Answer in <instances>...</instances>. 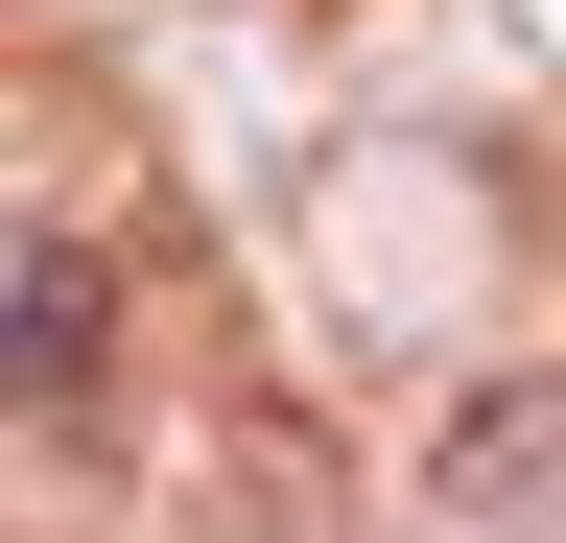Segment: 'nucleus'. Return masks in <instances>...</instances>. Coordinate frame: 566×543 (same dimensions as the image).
<instances>
[{
	"instance_id": "f257e3e1",
	"label": "nucleus",
	"mask_w": 566,
	"mask_h": 543,
	"mask_svg": "<svg viewBox=\"0 0 566 543\" xmlns=\"http://www.w3.org/2000/svg\"><path fill=\"white\" fill-rule=\"evenodd\" d=\"M449 497L472 520H566V378H495L472 426H449Z\"/></svg>"
}]
</instances>
